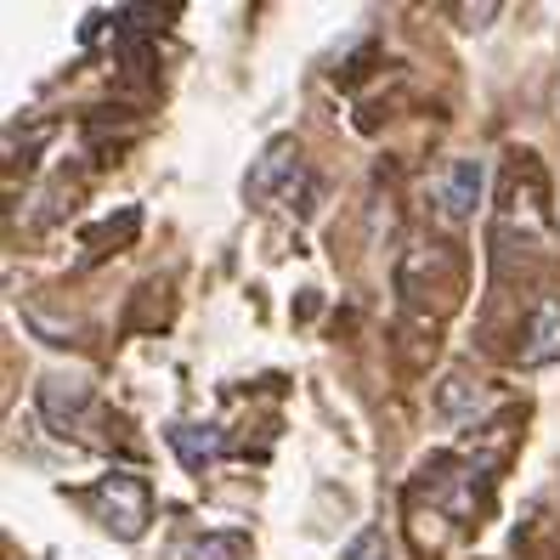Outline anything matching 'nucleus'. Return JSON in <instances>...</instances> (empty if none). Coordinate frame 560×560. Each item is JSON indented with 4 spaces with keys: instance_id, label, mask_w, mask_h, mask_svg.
<instances>
[{
    "instance_id": "nucleus-6",
    "label": "nucleus",
    "mask_w": 560,
    "mask_h": 560,
    "mask_svg": "<svg viewBox=\"0 0 560 560\" xmlns=\"http://www.w3.org/2000/svg\"><path fill=\"white\" fill-rule=\"evenodd\" d=\"M182 560H249V538L244 533H205L182 544Z\"/></svg>"
},
{
    "instance_id": "nucleus-4",
    "label": "nucleus",
    "mask_w": 560,
    "mask_h": 560,
    "mask_svg": "<svg viewBox=\"0 0 560 560\" xmlns=\"http://www.w3.org/2000/svg\"><path fill=\"white\" fill-rule=\"evenodd\" d=\"M560 357V294H544L538 312H533V328H526V346H521V362H555Z\"/></svg>"
},
{
    "instance_id": "nucleus-5",
    "label": "nucleus",
    "mask_w": 560,
    "mask_h": 560,
    "mask_svg": "<svg viewBox=\"0 0 560 560\" xmlns=\"http://www.w3.org/2000/svg\"><path fill=\"white\" fill-rule=\"evenodd\" d=\"M171 447H176V458L192 470V476H205L215 458H221V431H210V424H171Z\"/></svg>"
},
{
    "instance_id": "nucleus-1",
    "label": "nucleus",
    "mask_w": 560,
    "mask_h": 560,
    "mask_svg": "<svg viewBox=\"0 0 560 560\" xmlns=\"http://www.w3.org/2000/svg\"><path fill=\"white\" fill-rule=\"evenodd\" d=\"M80 504L91 510V521L103 526V533H114L119 544H137L148 533V521H153V499H148V481L142 476H103L96 487L80 492Z\"/></svg>"
},
{
    "instance_id": "nucleus-7",
    "label": "nucleus",
    "mask_w": 560,
    "mask_h": 560,
    "mask_svg": "<svg viewBox=\"0 0 560 560\" xmlns=\"http://www.w3.org/2000/svg\"><path fill=\"white\" fill-rule=\"evenodd\" d=\"M340 560H390V549H385V538L369 526V533H357V538L346 544V555H340Z\"/></svg>"
},
{
    "instance_id": "nucleus-2",
    "label": "nucleus",
    "mask_w": 560,
    "mask_h": 560,
    "mask_svg": "<svg viewBox=\"0 0 560 560\" xmlns=\"http://www.w3.org/2000/svg\"><path fill=\"white\" fill-rule=\"evenodd\" d=\"M294 182H301V148H294L289 137L272 142L267 153H260V164L249 171V199H294Z\"/></svg>"
},
{
    "instance_id": "nucleus-3",
    "label": "nucleus",
    "mask_w": 560,
    "mask_h": 560,
    "mask_svg": "<svg viewBox=\"0 0 560 560\" xmlns=\"http://www.w3.org/2000/svg\"><path fill=\"white\" fill-rule=\"evenodd\" d=\"M481 187H487L481 159H453V164H447V182H442V210H447L453 221H470L476 205H481Z\"/></svg>"
}]
</instances>
